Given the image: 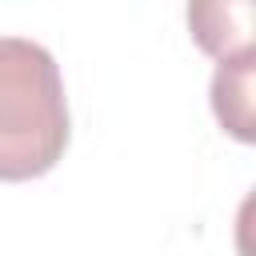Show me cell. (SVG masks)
Segmentation results:
<instances>
[{"label":"cell","instance_id":"obj_1","mask_svg":"<svg viewBox=\"0 0 256 256\" xmlns=\"http://www.w3.org/2000/svg\"><path fill=\"white\" fill-rule=\"evenodd\" d=\"M68 100L52 52L0 36V180H36L68 148Z\"/></svg>","mask_w":256,"mask_h":256},{"label":"cell","instance_id":"obj_2","mask_svg":"<svg viewBox=\"0 0 256 256\" xmlns=\"http://www.w3.org/2000/svg\"><path fill=\"white\" fill-rule=\"evenodd\" d=\"M252 16H256V8L248 0H240V4H196V8H188V24H192L196 44L208 56H216L220 64L252 52Z\"/></svg>","mask_w":256,"mask_h":256},{"label":"cell","instance_id":"obj_3","mask_svg":"<svg viewBox=\"0 0 256 256\" xmlns=\"http://www.w3.org/2000/svg\"><path fill=\"white\" fill-rule=\"evenodd\" d=\"M212 112L216 120L236 136L252 140V52L224 60L212 76Z\"/></svg>","mask_w":256,"mask_h":256}]
</instances>
